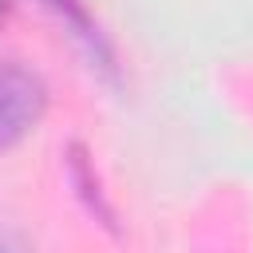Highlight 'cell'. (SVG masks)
Listing matches in <instances>:
<instances>
[{
  "mask_svg": "<svg viewBox=\"0 0 253 253\" xmlns=\"http://www.w3.org/2000/svg\"><path fill=\"white\" fill-rule=\"evenodd\" d=\"M0 253H32V245H28V237L20 229L0 225Z\"/></svg>",
  "mask_w": 253,
  "mask_h": 253,
  "instance_id": "obj_4",
  "label": "cell"
},
{
  "mask_svg": "<svg viewBox=\"0 0 253 253\" xmlns=\"http://www.w3.org/2000/svg\"><path fill=\"white\" fill-rule=\"evenodd\" d=\"M47 111V83L20 59H0V154L20 146Z\"/></svg>",
  "mask_w": 253,
  "mask_h": 253,
  "instance_id": "obj_1",
  "label": "cell"
},
{
  "mask_svg": "<svg viewBox=\"0 0 253 253\" xmlns=\"http://www.w3.org/2000/svg\"><path fill=\"white\" fill-rule=\"evenodd\" d=\"M71 178H75V186H79V194H83L87 210H91L107 229H115V213H111V206L103 202V190H99V182H95V174H91L87 154H83V146H79V142L71 146Z\"/></svg>",
  "mask_w": 253,
  "mask_h": 253,
  "instance_id": "obj_3",
  "label": "cell"
},
{
  "mask_svg": "<svg viewBox=\"0 0 253 253\" xmlns=\"http://www.w3.org/2000/svg\"><path fill=\"white\" fill-rule=\"evenodd\" d=\"M8 8H12V0H0V20L8 16Z\"/></svg>",
  "mask_w": 253,
  "mask_h": 253,
  "instance_id": "obj_5",
  "label": "cell"
},
{
  "mask_svg": "<svg viewBox=\"0 0 253 253\" xmlns=\"http://www.w3.org/2000/svg\"><path fill=\"white\" fill-rule=\"evenodd\" d=\"M59 20H63V28L79 40V47L91 55V67H99V71H115V59H111V47H107V40L99 36V28H95V20L87 16V8H83V0H43Z\"/></svg>",
  "mask_w": 253,
  "mask_h": 253,
  "instance_id": "obj_2",
  "label": "cell"
}]
</instances>
